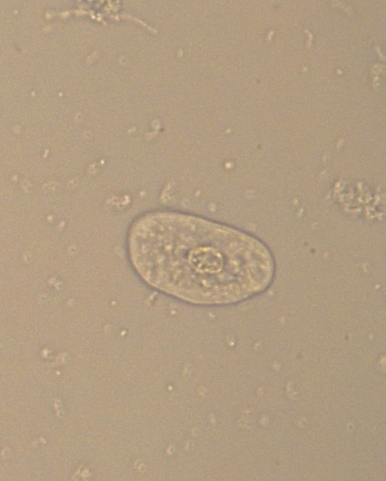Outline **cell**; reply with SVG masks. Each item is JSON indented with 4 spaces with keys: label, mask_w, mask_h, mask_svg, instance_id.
Instances as JSON below:
<instances>
[{
    "label": "cell",
    "mask_w": 386,
    "mask_h": 481,
    "mask_svg": "<svg viewBox=\"0 0 386 481\" xmlns=\"http://www.w3.org/2000/svg\"><path fill=\"white\" fill-rule=\"evenodd\" d=\"M128 253L147 284L196 304L246 300L265 290L275 274L273 255L256 237L172 211L137 218L129 230Z\"/></svg>",
    "instance_id": "6da1fadb"
}]
</instances>
